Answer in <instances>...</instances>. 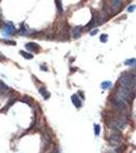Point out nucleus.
<instances>
[{"instance_id":"nucleus-1","label":"nucleus","mask_w":136,"mask_h":153,"mask_svg":"<svg viewBox=\"0 0 136 153\" xmlns=\"http://www.w3.org/2000/svg\"><path fill=\"white\" fill-rule=\"evenodd\" d=\"M117 98H119L122 101H126V102H129L131 101L132 98H133V94L131 93V91L127 89V88H124V87H120L117 91Z\"/></svg>"},{"instance_id":"nucleus-2","label":"nucleus","mask_w":136,"mask_h":153,"mask_svg":"<svg viewBox=\"0 0 136 153\" xmlns=\"http://www.w3.org/2000/svg\"><path fill=\"white\" fill-rule=\"evenodd\" d=\"M126 119L125 118H116V119H113L109 122V126L113 129H116V130H122L124 128V126L126 125Z\"/></svg>"},{"instance_id":"nucleus-3","label":"nucleus","mask_w":136,"mask_h":153,"mask_svg":"<svg viewBox=\"0 0 136 153\" xmlns=\"http://www.w3.org/2000/svg\"><path fill=\"white\" fill-rule=\"evenodd\" d=\"M122 141V137L120 133L115 132L113 134H111V136L109 137V143L111 146H118Z\"/></svg>"},{"instance_id":"nucleus-4","label":"nucleus","mask_w":136,"mask_h":153,"mask_svg":"<svg viewBox=\"0 0 136 153\" xmlns=\"http://www.w3.org/2000/svg\"><path fill=\"white\" fill-rule=\"evenodd\" d=\"M121 84L124 88H127V89H130L133 87V78L130 76V75H124V76L121 78Z\"/></svg>"},{"instance_id":"nucleus-5","label":"nucleus","mask_w":136,"mask_h":153,"mask_svg":"<svg viewBox=\"0 0 136 153\" xmlns=\"http://www.w3.org/2000/svg\"><path fill=\"white\" fill-rule=\"evenodd\" d=\"M13 33H14V28H13V26H12L11 23H8V25H6V26L4 27V29H3V34H4L5 36H11Z\"/></svg>"},{"instance_id":"nucleus-6","label":"nucleus","mask_w":136,"mask_h":153,"mask_svg":"<svg viewBox=\"0 0 136 153\" xmlns=\"http://www.w3.org/2000/svg\"><path fill=\"white\" fill-rule=\"evenodd\" d=\"M25 47H27V49L28 50H30V51H33V52H37V51H39V45L38 44H36V43H28L27 45H25Z\"/></svg>"},{"instance_id":"nucleus-7","label":"nucleus","mask_w":136,"mask_h":153,"mask_svg":"<svg viewBox=\"0 0 136 153\" xmlns=\"http://www.w3.org/2000/svg\"><path fill=\"white\" fill-rule=\"evenodd\" d=\"M71 100H72L73 104H74L76 107H80V106H81V101L79 100V98H78V96H77V95H72V97H71Z\"/></svg>"},{"instance_id":"nucleus-8","label":"nucleus","mask_w":136,"mask_h":153,"mask_svg":"<svg viewBox=\"0 0 136 153\" xmlns=\"http://www.w3.org/2000/svg\"><path fill=\"white\" fill-rule=\"evenodd\" d=\"M39 91H40V93L42 94V96H43V97H44L45 99H48V98L50 97V93L47 91V90H46L44 87L40 88V89H39Z\"/></svg>"},{"instance_id":"nucleus-9","label":"nucleus","mask_w":136,"mask_h":153,"mask_svg":"<svg viewBox=\"0 0 136 153\" xmlns=\"http://www.w3.org/2000/svg\"><path fill=\"white\" fill-rule=\"evenodd\" d=\"M122 4V0H114L113 1V8L114 9H119Z\"/></svg>"},{"instance_id":"nucleus-10","label":"nucleus","mask_w":136,"mask_h":153,"mask_svg":"<svg viewBox=\"0 0 136 153\" xmlns=\"http://www.w3.org/2000/svg\"><path fill=\"white\" fill-rule=\"evenodd\" d=\"M125 64H127V65H130V66H136V59H135V58H131V59H128V60L125 61Z\"/></svg>"},{"instance_id":"nucleus-11","label":"nucleus","mask_w":136,"mask_h":153,"mask_svg":"<svg viewBox=\"0 0 136 153\" xmlns=\"http://www.w3.org/2000/svg\"><path fill=\"white\" fill-rule=\"evenodd\" d=\"M80 36V28L77 27V28H74L73 29V37L74 38H79Z\"/></svg>"},{"instance_id":"nucleus-12","label":"nucleus","mask_w":136,"mask_h":153,"mask_svg":"<svg viewBox=\"0 0 136 153\" xmlns=\"http://www.w3.org/2000/svg\"><path fill=\"white\" fill-rule=\"evenodd\" d=\"M111 87H112V83L109 82V81L103 82V83H102V88H103V89H109V88H111Z\"/></svg>"},{"instance_id":"nucleus-13","label":"nucleus","mask_w":136,"mask_h":153,"mask_svg":"<svg viewBox=\"0 0 136 153\" xmlns=\"http://www.w3.org/2000/svg\"><path fill=\"white\" fill-rule=\"evenodd\" d=\"M8 89H9V88H8L7 86H6V85L4 84L3 82H0V91L3 92V93H4V92L8 91Z\"/></svg>"},{"instance_id":"nucleus-14","label":"nucleus","mask_w":136,"mask_h":153,"mask_svg":"<svg viewBox=\"0 0 136 153\" xmlns=\"http://www.w3.org/2000/svg\"><path fill=\"white\" fill-rule=\"evenodd\" d=\"M20 54L23 55L24 58H27V59H32L33 57H34V55H32L30 53H27V52H24V51H20Z\"/></svg>"},{"instance_id":"nucleus-15","label":"nucleus","mask_w":136,"mask_h":153,"mask_svg":"<svg viewBox=\"0 0 136 153\" xmlns=\"http://www.w3.org/2000/svg\"><path fill=\"white\" fill-rule=\"evenodd\" d=\"M100 131H101V126L100 125H96L95 126V133H96V136L100 135Z\"/></svg>"},{"instance_id":"nucleus-16","label":"nucleus","mask_w":136,"mask_h":153,"mask_svg":"<svg viewBox=\"0 0 136 153\" xmlns=\"http://www.w3.org/2000/svg\"><path fill=\"white\" fill-rule=\"evenodd\" d=\"M101 41H102V42H106L107 41V35H102V37H101Z\"/></svg>"},{"instance_id":"nucleus-17","label":"nucleus","mask_w":136,"mask_h":153,"mask_svg":"<svg viewBox=\"0 0 136 153\" xmlns=\"http://www.w3.org/2000/svg\"><path fill=\"white\" fill-rule=\"evenodd\" d=\"M135 5H131V6H130V7L128 8V11H133V10H134V9H135Z\"/></svg>"},{"instance_id":"nucleus-18","label":"nucleus","mask_w":136,"mask_h":153,"mask_svg":"<svg viewBox=\"0 0 136 153\" xmlns=\"http://www.w3.org/2000/svg\"><path fill=\"white\" fill-rule=\"evenodd\" d=\"M4 42H5V43H7V44H11V45H15L14 42H11V41H6V40H4Z\"/></svg>"},{"instance_id":"nucleus-19","label":"nucleus","mask_w":136,"mask_h":153,"mask_svg":"<svg viewBox=\"0 0 136 153\" xmlns=\"http://www.w3.org/2000/svg\"><path fill=\"white\" fill-rule=\"evenodd\" d=\"M98 33V30H93V32H91V35H96Z\"/></svg>"}]
</instances>
